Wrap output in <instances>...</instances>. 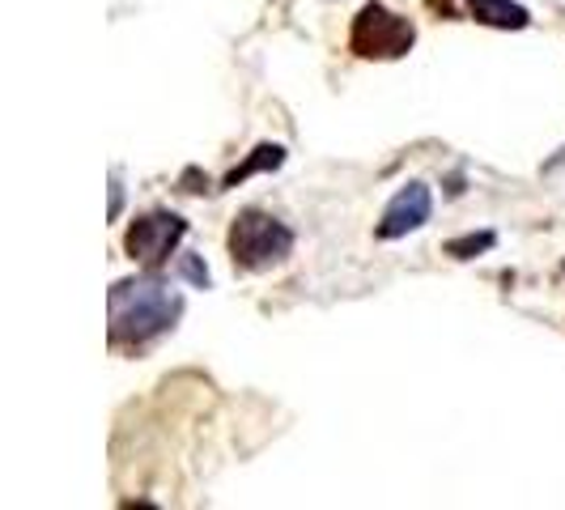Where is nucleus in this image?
<instances>
[{"label": "nucleus", "mask_w": 565, "mask_h": 510, "mask_svg": "<svg viewBox=\"0 0 565 510\" xmlns=\"http://www.w3.org/2000/svg\"><path fill=\"white\" fill-rule=\"evenodd\" d=\"M179 319H183V294L167 277H158V268L124 277L107 294V344L111 349H145L158 337L174 332Z\"/></svg>", "instance_id": "nucleus-1"}, {"label": "nucleus", "mask_w": 565, "mask_h": 510, "mask_svg": "<svg viewBox=\"0 0 565 510\" xmlns=\"http://www.w3.org/2000/svg\"><path fill=\"white\" fill-rule=\"evenodd\" d=\"M188 238V222L179 213H167V209H153L137 217L128 234H124V252L128 259H137L145 268H162L170 255L179 252V243Z\"/></svg>", "instance_id": "nucleus-4"}, {"label": "nucleus", "mask_w": 565, "mask_h": 510, "mask_svg": "<svg viewBox=\"0 0 565 510\" xmlns=\"http://www.w3.org/2000/svg\"><path fill=\"white\" fill-rule=\"evenodd\" d=\"M294 243H298L294 230L285 226L281 217L264 213V209H243L230 222L226 234L230 259H234L238 273H268V268H277V264H285L294 255Z\"/></svg>", "instance_id": "nucleus-2"}, {"label": "nucleus", "mask_w": 565, "mask_h": 510, "mask_svg": "<svg viewBox=\"0 0 565 510\" xmlns=\"http://www.w3.org/2000/svg\"><path fill=\"white\" fill-rule=\"evenodd\" d=\"M413 43H417L413 18H404L379 0L362 4L349 26V52L358 60H399L413 52Z\"/></svg>", "instance_id": "nucleus-3"}, {"label": "nucleus", "mask_w": 565, "mask_h": 510, "mask_svg": "<svg viewBox=\"0 0 565 510\" xmlns=\"http://www.w3.org/2000/svg\"><path fill=\"white\" fill-rule=\"evenodd\" d=\"M119 213H124V179H119V170L111 174V209H107V217L119 222Z\"/></svg>", "instance_id": "nucleus-10"}, {"label": "nucleus", "mask_w": 565, "mask_h": 510, "mask_svg": "<svg viewBox=\"0 0 565 510\" xmlns=\"http://www.w3.org/2000/svg\"><path fill=\"white\" fill-rule=\"evenodd\" d=\"M468 13L472 22L493 30H527L532 26V13L519 4V0H468Z\"/></svg>", "instance_id": "nucleus-6"}, {"label": "nucleus", "mask_w": 565, "mask_h": 510, "mask_svg": "<svg viewBox=\"0 0 565 510\" xmlns=\"http://www.w3.org/2000/svg\"><path fill=\"white\" fill-rule=\"evenodd\" d=\"M281 162H285V145H273V141L255 145L252 153H247V162H243V167L230 170L226 183H222V188H238L243 179H252V174H259V170H277Z\"/></svg>", "instance_id": "nucleus-7"}, {"label": "nucleus", "mask_w": 565, "mask_h": 510, "mask_svg": "<svg viewBox=\"0 0 565 510\" xmlns=\"http://www.w3.org/2000/svg\"><path fill=\"white\" fill-rule=\"evenodd\" d=\"M498 247V234L493 230H481V234H463V238H451L447 243V255L455 259H472V255H484Z\"/></svg>", "instance_id": "nucleus-8"}, {"label": "nucleus", "mask_w": 565, "mask_h": 510, "mask_svg": "<svg viewBox=\"0 0 565 510\" xmlns=\"http://www.w3.org/2000/svg\"><path fill=\"white\" fill-rule=\"evenodd\" d=\"M429 217H434V192H429V183L413 179V183H404L396 196L387 200V209H383V217H379L374 234H379L383 243H396V238H404V234L422 230Z\"/></svg>", "instance_id": "nucleus-5"}, {"label": "nucleus", "mask_w": 565, "mask_h": 510, "mask_svg": "<svg viewBox=\"0 0 565 510\" xmlns=\"http://www.w3.org/2000/svg\"><path fill=\"white\" fill-rule=\"evenodd\" d=\"M179 273L196 285V289H209V281H213V277H209V264H204L200 255H192V252L179 255Z\"/></svg>", "instance_id": "nucleus-9"}]
</instances>
